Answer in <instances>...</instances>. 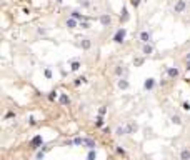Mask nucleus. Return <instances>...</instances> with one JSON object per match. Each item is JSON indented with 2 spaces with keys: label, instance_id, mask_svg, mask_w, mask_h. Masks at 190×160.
<instances>
[{
  "label": "nucleus",
  "instance_id": "nucleus-34",
  "mask_svg": "<svg viewBox=\"0 0 190 160\" xmlns=\"http://www.w3.org/2000/svg\"><path fill=\"white\" fill-rule=\"evenodd\" d=\"M12 117H15V114H13V112H9V114L5 115V120H7V118H12Z\"/></svg>",
  "mask_w": 190,
  "mask_h": 160
},
{
  "label": "nucleus",
  "instance_id": "nucleus-20",
  "mask_svg": "<svg viewBox=\"0 0 190 160\" xmlns=\"http://www.w3.org/2000/svg\"><path fill=\"white\" fill-rule=\"evenodd\" d=\"M70 68H72L73 72H75V70H78V68H80V62H78V60L72 62V63H70Z\"/></svg>",
  "mask_w": 190,
  "mask_h": 160
},
{
  "label": "nucleus",
  "instance_id": "nucleus-5",
  "mask_svg": "<svg viewBox=\"0 0 190 160\" xmlns=\"http://www.w3.org/2000/svg\"><path fill=\"white\" fill-rule=\"evenodd\" d=\"M140 40L144 43H148L150 40H152V35H150V32H147V30H144L142 34H140Z\"/></svg>",
  "mask_w": 190,
  "mask_h": 160
},
{
  "label": "nucleus",
  "instance_id": "nucleus-10",
  "mask_svg": "<svg viewBox=\"0 0 190 160\" xmlns=\"http://www.w3.org/2000/svg\"><path fill=\"white\" fill-rule=\"evenodd\" d=\"M180 160H190V150L189 148H183L180 152Z\"/></svg>",
  "mask_w": 190,
  "mask_h": 160
},
{
  "label": "nucleus",
  "instance_id": "nucleus-41",
  "mask_svg": "<svg viewBox=\"0 0 190 160\" xmlns=\"http://www.w3.org/2000/svg\"><path fill=\"white\" fill-rule=\"evenodd\" d=\"M55 2H57V4H62V2H63V0H55Z\"/></svg>",
  "mask_w": 190,
  "mask_h": 160
},
{
  "label": "nucleus",
  "instance_id": "nucleus-19",
  "mask_svg": "<svg viewBox=\"0 0 190 160\" xmlns=\"http://www.w3.org/2000/svg\"><path fill=\"white\" fill-rule=\"evenodd\" d=\"M170 120H172V123H175V125H180V123H182V118L178 117V115H172Z\"/></svg>",
  "mask_w": 190,
  "mask_h": 160
},
{
  "label": "nucleus",
  "instance_id": "nucleus-25",
  "mask_svg": "<svg viewBox=\"0 0 190 160\" xmlns=\"http://www.w3.org/2000/svg\"><path fill=\"white\" fill-rule=\"evenodd\" d=\"M84 82H85V77H78V79L75 80V85L78 87V85H80V84H84Z\"/></svg>",
  "mask_w": 190,
  "mask_h": 160
},
{
  "label": "nucleus",
  "instance_id": "nucleus-42",
  "mask_svg": "<svg viewBox=\"0 0 190 160\" xmlns=\"http://www.w3.org/2000/svg\"><path fill=\"white\" fill-rule=\"evenodd\" d=\"M189 5H190V4H189Z\"/></svg>",
  "mask_w": 190,
  "mask_h": 160
},
{
  "label": "nucleus",
  "instance_id": "nucleus-15",
  "mask_svg": "<svg viewBox=\"0 0 190 160\" xmlns=\"http://www.w3.org/2000/svg\"><path fill=\"white\" fill-rule=\"evenodd\" d=\"M59 100H60V103H62V105H68V103H70V98H68L65 93H62V95H60Z\"/></svg>",
  "mask_w": 190,
  "mask_h": 160
},
{
  "label": "nucleus",
  "instance_id": "nucleus-14",
  "mask_svg": "<svg viewBox=\"0 0 190 160\" xmlns=\"http://www.w3.org/2000/svg\"><path fill=\"white\" fill-rule=\"evenodd\" d=\"M95 159H97V150L92 148V150H89V153H87V160H95Z\"/></svg>",
  "mask_w": 190,
  "mask_h": 160
},
{
  "label": "nucleus",
  "instance_id": "nucleus-27",
  "mask_svg": "<svg viewBox=\"0 0 190 160\" xmlns=\"http://www.w3.org/2000/svg\"><path fill=\"white\" fill-rule=\"evenodd\" d=\"M130 4H132V7H135L137 9V7L140 5V0H130Z\"/></svg>",
  "mask_w": 190,
  "mask_h": 160
},
{
  "label": "nucleus",
  "instance_id": "nucleus-30",
  "mask_svg": "<svg viewBox=\"0 0 190 160\" xmlns=\"http://www.w3.org/2000/svg\"><path fill=\"white\" fill-rule=\"evenodd\" d=\"M80 27H82V29H89L90 23H89V22H80Z\"/></svg>",
  "mask_w": 190,
  "mask_h": 160
},
{
  "label": "nucleus",
  "instance_id": "nucleus-18",
  "mask_svg": "<svg viewBox=\"0 0 190 160\" xmlns=\"http://www.w3.org/2000/svg\"><path fill=\"white\" fill-rule=\"evenodd\" d=\"M103 123H105V122H103V115H98L97 120H95V125H97L98 128H102V127H103Z\"/></svg>",
  "mask_w": 190,
  "mask_h": 160
},
{
  "label": "nucleus",
  "instance_id": "nucleus-39",
  "mask_svg": "<svg viewBox=\"0 0 190 160\" xmlns=\"http://www.w3.org/2000/svg\"><path fill=\"white\" fill-rule=\"evenodd\" d=\"M185 67H187V70H190V60H187V63H185Z\"/></svg>",
  "mask_w": 190,
  "mask_h": 160
},
{
  "label": "nucleus",
  "instance_id": "nucleus-16",
  "mask_svg": "<svg viewBox=\"0 0 190 160\" xmlns=\"http://www.w3.org/2000/svg\"><path fill=\"white\" fill-rule=\"evenodd\" d=\"M142 52H144V55H150L153 52V48H152V45H148V43H145L144 45V48H142Z\"/></svg>",
  "mask_w": 190,
  "mask_h": 160
},
{
  "label": "nucleus",
  "instance_id": "nucleus-21",
  "mask_svg": "<svg viewBox=\"0 0 190 160\" xmlns=\"http://www.w3.org/2000/svg\"><path fill=\"white\" fill-rule=\"evenodd\" d=\"M72 17H73V18H77V20H82V18H85L84 15H82L80 12H77V10H73V12H72Z\"/></svg>",
  "mask_w": 190,
  "mask_h": 160
},
{
  "label": "nucleus",
  "instance_id": "nucleus-28",
  "mask_svg": "<svg viewBox=\"0 0 190 160\" xmlns=\"http://www.w3.org/2000/svg\"><path fill=\"white\" fill-rule=\"evenodd\" d=\"M107 114V109L105 107H100V109H98V115H105Z\"/></svg>",
  "mask_w": 190,
  "mask_h": 160
},
{
  "label": "nucleus",
  "instance_id": "nucleus-37",
  "mask_svg": "<svg viewBox=\"0 0 190 160\" xmlns=\"http://www.w3.org/2000/svg\"><path fill=\"white\" fill-rule=\"evenodd\" d=\"M122 13H123V22H125V20H127V18H128V15H127V10H125V9H123V10H122Z\"/></svg>",
  "mask_w": 190,
  "mask_h": 160
},
{
  "label": "nucleus",
  "instance_id": "nucleus-40",
  "mask_svg": "<svg viewBox=\"0 0 190 160\" xmlns=\"http://www.w3.org/2000/svg\"><path fill=\"white\" fill-rule=\"evenodd\" d=\"M187 60H190V52H189V54H187Z\"/></svg>",
  "mask_w": 190,
  "mask_h": 160
},
{
  "label": "nucleus",
  "instance_id": "nucleus-1",
  "mask_svg": "<svg viewBox=\"0 0 190 160\" xmlns=\"http://www.w3.org/2000/svg\"><path fill=\"white\" fill-rule=\"evenodd\" d=\"M125 34H127L125 29H118L117 32H115V35H114V42L115 43H122L123 38H125Z\"/></svg>",
  "mask_w": 190,
  "mask_h": 160
},
{
  "label": "nucleus",
  "instance_id": "nucleus-17",
  "mask_svg": "<svg viewBox=\"0 0 190 160\" xmlns=\"http://www.w3.org/2000/svg\"><path fill=\"white\" fill-rule=\"evenodd\" d=\"M137 128H139V127H137L135 123H128V125H127V130H128V134H135Z\"/></svg>",
  "mask_w": 190,
  "mask_h": 160
},
{
  "label": "nucleus",
  "instance_id": "nucleus-22",
  "mask_svg": "<svg viewBox=\"0 0 190 160\" xmlns=\"http://www.w3.org/2000/svg\"><path fill=\"white\" fill-rule=\"evenodd\" d=\"M55 98H57V92H55V90H52V92L48 93V100H50V102H54Z\"/></svg>",
  "mask_w": 190,
  "mask_h": 160
},
{
  "label": "nucleus",
  "instance_id": "nucleus-24",
  "mask_svg": "<svg viewBox=\"0 0 190 160\" xmlns=\"http://www.w3.org/2000/svg\"><path fill=\"white\" fill-rule=\"evenodd\" d=\"M43 157H45V150H40L37 153V160H43Z\"/></svg>",
  "mask_w": 190,
  "mask_h": 160
},
{
  "label": "nucleus",
  "instance_id": "nucleus-4",
  "mask_svg": "<svg viewBox=\"0 0 190 160\" xmlns=\"http://www.w3.org/2000/svg\"><path fill=\"white\" fill-rule=\"evenodd\" d=\"M100 23L103 27H110V23H112V17H110L109 13H102L100 15Z\"/></svg>",
  "mask_w": 190,
  "mask_h": 160
},
{
  "label": "nucleus",
  "instance_id": "nucleus-13",
  "mask_svg": "<svg viewBox=\"0 0 190 160\" xmlns=\"http://www.w3.org/2000/svg\"><path fill=\"white\" fill-rule=\"evenodd\" d=\"M118 89L127 90V89H128V82H127L125 79H120V80H118Z\"/></svg>",
  "mask_w": 190,
  "mask_h": 160
},
{
  "label": "nucleus",
  "instance_id": "nucleus-9",
  "mask_svg": "<svg viewBox=\"0 0 190 160\" xmlns=\"http://www.w3.org/2000/svg\"><path fill=\"white\" fill-rule=\"evenodd\" d=\"M167 73H169V77H170V79H175V77H178V68H175V67H170L169 70H167Z\"/></svg>",
  "mask_w": 190,
  "mask_h": 160
},
{
  "label": "nucleus",
  "instance_id": "nucleus-12",
  "mask_svg": "<svg viewBox=\"0 0 190 160\" xmlns=\"http://www.w3.org/2000/svg\"><path fill=\"white\" fill-rule=\"evenodd\" d=\"M77 25H78V22H77V18H68V20H67V27H68V29H75V27Z\"/></svg>",
  "mask_w": 190,
  "mask_h": 160
},
{
  "label": "nucleus",
  "instance_id": "nucleus-2",
  "mask_svg": "<svg viewBox=\"0 0 190 160\" xmlns=\"http://www.w3.org/2000/svg\"><path fill=\"white\" fill-rule=\"evenodd\" d=\"M42 142H43V140H42V135H35L34 139L30 140V147H32V148L35 150V148L42 147Z\"/></svg>",
  "mask_w": 190,
  "mask_h": 160
},
{
  "label": "nucleus",
  "instance_id": "nucleus-29",
  "mask_svg": "<svg viewBox=\"0 0 190 160\" xmlns=\"http://www.w3.org/2000/svg\"><path fill=\"white\" fill-rule=\"evenodd\" d=\"M134 63L139 67V65H142V63H144V59H135V60H134Z\"/></svg>",
  "mask_w": 190,
  "mask_h": 160
},
{
  "label": "nucleus",
  "instance_id": "nucleus-7",
  "mask_svg": "<svg viewBox=\"0 0 190 160\" xmlns=\"http://www.w3.org/2000/svg\"><path fill=\"white\" fill-rule=\"evenodd\" d=\"M128 134V130H127V127H117L115 128V135L117 137H123V135Z\"/></svg>",
  "mask_w": 190,
  "mask_h": 160
},
{
  "label": "nucleus",
  "instance_id": "nucleus-35",
  "mask_svg": "<svg viewBox=\"0 0 190 160\" xmlns=\"http://www.w3.org/2000/svg\"><path fill=\"white\" fill-rule=\"evenodd\" d=\"M65 145H67V147H72V145H75V143H73V140H67Z\"/></svg>",
  "mask_w": 190,
  "mask_h": 160
},
{
  "label": "nucleus",
  "instance_id": "nucleus-8",
  "mask_svg": "<svg viewBox=\"0 0 190 160\" xmlns=\"http://www.w3.org/2000/svg\"><path fill=\"white\" fill-rule=\"evenodd\" d=\"M84 145L89 148V150H92V148H95V140L93 139H84Z\"/></svg>",
  "mask_w": 190,
  "mask_h": 160
},
{
  "label": "nucleus",
  "instance_id": "nucleus-33",
  "mask_svg": "<svg viewBox=\"0 0 190 160\" xmlns=\"http://www.w3.org/2000/svg\"><path fill=\"white\" fill-rule=\"evenodd\" d=\"M117 153H118V155H125V150H123V148H120V147H118V148H117Z\"/></svg>",
  "mask_w": 190,
  "mask_h": 160
},
{
  "label": "nucleus",
  "instance_id": "nucleus-26",
  "mask_svg": "<svg viewBox=\"0 0 190 160\" xmlns=\"http://www.w3.org/2000/svg\"><path fill=\"white\" fill-rule=\"evenodd\" d=\"M182 109L189 112V110H190V103H189V102H183V103H182Z\"/></svg>",
  "mask_w": 190,
  "mask_h": 160
},
{
  "label": "nucleus",
  "instance_id": "nucleus-11",
  "mask_svg": "<svg viewBox=\"0 0 190 160\" xmlns=\"http://www.w3.org/2000/svg\"><path fill=\"white\" fill-rule=\"evenodd\" d=\"M80 47L84 48V50H89L90 47H92V42H90L89 38H84V40H82V43H80Z\"/></svg>",
  "mask_w": 190,
  "mask_h": 160
},
{
  "label": "nucleus",
  "instance_id": "nucleus-38",
  "mask_svg": "<svg viewBox=\"0 0 190 160\" xmlns=\"http://www.w3.org/2000/svg\"><path fill=\"white\" fill-rule=\"evenodd\" d=\"M80 4H82V5H84V7H89V5H90V4H89V2H87V0H80Z\"/></svg>",
  "mask_w": 190,
  "mask_h": 160
},
{
  "label": "nucleus",
  "instance_id": "nucleus-3",
  "mask_svg": "<svg viewBox=\"0 0 190 160\" xmlns=\"http://www.w3.org/2000/svg\"><path fill=\"white\" fill-rule=\"evenodd\" d=\"M185 9H187V2L185 0H177V4H175V7H173L175 13H182Z\"/></svg>",
  "mask_w": 190,
  "mask_h": 160
},
{
  "label": "nucleus",
  "instance_id": "nucleus-23",
  "mask_svg": "<svg viewBox=\"0 0 190 160\" xmlns=\"http://www.w3.org/2000/svg\"><path fill=\"white\" fill-rule=\"evenodd\" d=\"M73 143H75V145H84V139H82V137H77V139H73Z\"/></svg>",
  "mask_w": 190,
  "mask_h": 160
},
{
  "label": "nucleus",
  "instance_id": "nucleus-31",
  "mask_svg": "<svg viewBox=\"0 0 190 160\" xmlns=\"http://www.w3.org/2000/svg\"><path fill=\"white\" fill-rule=\"evenodd\" d=\"M45 77H47V79H52V70H50V68H47V70H45Z\"/></svg>",
  "mask_w": 190,
  "mask_h": 160
},
{
  "label": "nucleus",
  "instance_id": "nucleus-32",
  "mask_svg": "<svg viewBox=\"0 0 190 160\" xmlns=\"http://www.w3.org/2000/svg\"><path fill=\"white\" fill-rule=\"evenodd\" d=\"M115 73H117V75H122V73H123V68L117 67V68H115Z\"/></svg>",
  "mask_w": 190,
  "mask_h": 160
},
{
  "label": "nucleus",
  "instance_id": "nucleus-6",
  "mask_svg": "<svg viewBox=\"0 0 190 160\" xmlns=\"http://www.w3.org/2000/svg\"><path fill=\"white\" fill-rule=\"evenodd\" d=\"M153 87H155V80L153 79H147L144 84V89L145 90H153Z\"/></svg>",
  "mask_w": 190,
  "mask_h": 160
},
{
  "label": "nucleus",
  "instance_id": "nucleus-36",
  "mask_svg": "<svg viewBox=\"0 0 190 160\" xmlns=\"http://www.w3.org/2000/svg\"><path fill=\"white\" fill-rule=\"evenodd\" d=\"M29 123H30V125H35L37 122H35V118H34V117H30V118H29Z\"/></svg>",
  "mask_w": 190,
  "mask_h": 160
}]
</instances>
